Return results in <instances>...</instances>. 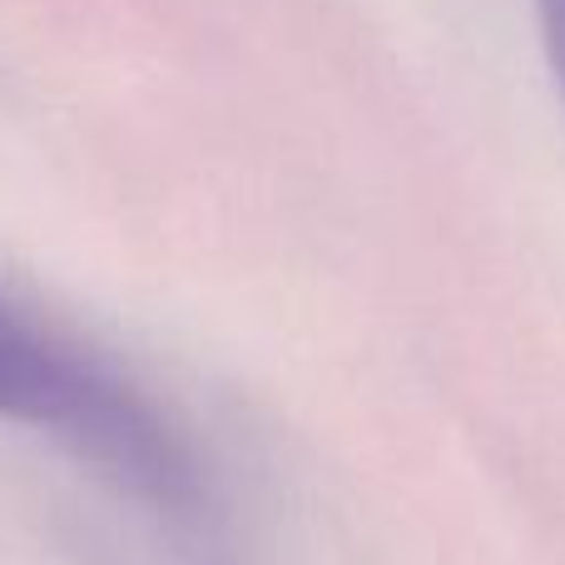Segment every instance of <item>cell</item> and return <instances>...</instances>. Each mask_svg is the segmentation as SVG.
<instances>
[{
	"label": "cell",
	"mask_w": 565,
	"mask_h": 565,
	"mask_svg": "<svg viewBox=\"0 0 565 565\" xmlns=\"http://www.w3.org/2000/svg\"><path fill=\"white\" fill-rule=\"evenodd\" d=\"M0 422L35 427L89 451L105 471L169 511L199 501L189 451L109 362L0 292Z\"/></svg>",
	"instance_id": "obj_1"
},
{
	"label": "cell",
	"mask_w": 565,
	"mask_h": 565,
	"mask_svg": "<svg viewBox=\"0 0 565 565\" xmlns=\"http://www.w3.org/2000/svg\"><path fill=\"white\" fill-rule=\"evenodd\" d=\"M536 20H541V45H546V60L565 95V0H536Z\"/></svg>",
	"instance_id": "obj_2"
}]
</instances>
